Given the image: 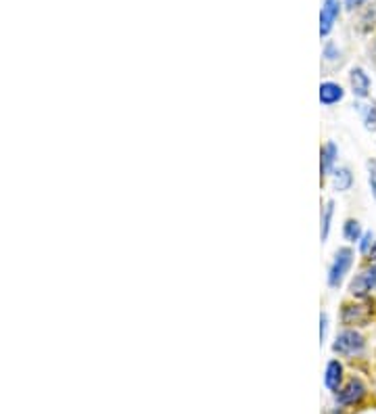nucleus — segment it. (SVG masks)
Masks as SVG:
<instances>
[{
	"mask_svg": "<svg viewBox=\"0 0 376 414\" xmlns=\"http://www.w3.org/2000/svg\"><path fill=\"white\" fill-rule=\"evenodd\" d=\"M362 115H364L366 130H376V105H366V107H362Z\"/></svg>",
	"mask_w": 376,
	"mask_h": 414,
	"instance_id": "nucleus-14",
	"label": "nucleus"
},
{
	"mask_svg": "<svg viewBox=\"0 0 376 414\" xmlns=\"http://www.w3.org/2000/svg\"><path fill=\"white\" fill-rule=\"evenodd\" d=\"M341 13V2L339 0H324L322 4V13H320V34L329 36L337 17Z\"/></svg>",
	"mask_w": 376,
	"mask_h": 414,
	"instance_id": "nucleus-6",
	"label": "nucleus"
},
{
	"mask_svg": "<svg viewBox=\"0 0 376 414\" xmlns=\"http://www.w3.org/2000/svg\"><path fill=\"white\" fill-rule=\"evenodd\" d=\"M368 258H370L373 262H376V241L375 245H373V249H370V253H368Z\"/></svg>",
	"mask_w": 376,
	"mask_h": 414,
	"instance_id": "nucleus-20",
	"label": "nucleus"
},
{
	"mask_svg": "<svg viewBox=\"0 0 376 414\" xmlns=\"http://www.w3.org/2000/svg\"><path fill=\"white\" fill-rule=\"evenodd\" d=\"M375 57H376V44H375Z\"/></svg>",
	"mask_w": 376,
	"mask_h": 414,
	"instance_id": "nucleus-21",
	"label": "nucleus"
},
{
	"mask_svg": "<svg viewBox=\"0 0 376 414\" xmlns=\"http://www.w3.org/2000/svg\"><path fill=\"white\" fill-rule=\"evenodd\" d=\"M364 348H366L364 337L358 331H352V329L339 333L335 343H333V350L341 356H360L364 352Z\"/></svg>",
	"mask_w": 376,
	"mask_h": 414,
	"instance_id": "nucleus-2",
	"label": "nucleus"
},
{
	"mask_svg": "<svg viewBox=\"0 0 376 414\" xmlns=\"http://www.w3.org/2000/svg\"><path fill=\"white\" fill-rule=\"evenodd\" d=\"M352 264H354V251L349 247H341L335 253V260H333L331 270H329V287L331 289H339L341 287V283L347 276Z\"/></svg>",
	"mask_w": 376,
	"mask_h": 414,
	"instance_id": "nucleus-1",
	"label": "nucleus"
},
{
	"mask_svg": "<svg viewBox=\"0 0 376 414\" xmlns=\"http://www.w3.org/2000/svg\"><path fill=\"white\" fill-rule=\"evenodd\" d=\"M326 329H329V316L322 314V316H320V339H322V341H324V337H326Z\"/></svg>",
	"mask_w": 376,
	"mask_h": 414,
	"instance_id": "nucleus-17",
	"label": "nucleus"
},
{
	"mask_svg": "<svg viewBox=\"0 0 376 414\" xmlns=\"http://www.w3.org/2000/svg\"><path fill=\"white\" fill-rule=\"evenodd\" d=\"M324 54H326V59H331V61L339 57V54H335V44H333V42H329V44H326V48H324Z\"/></svg>",
	"mask_w": 376,
	"mask_h": 414,
	"instance_id": "nucleus-18",
	"label": "nucleus"
},
{
	"mask_svg": "<svg viewBox=\"0 0 376 414\" xmlns=\"http://www.w3.org/2000/svg\"><path fill=\"white\" fill-rule=\"evenodd\" d=\"M364 2H366V0H345V6L354 10V8H358V6H362Z\"/></svg>",
	"mask_w": 376,
	"mask_h": 414,
	"instance_id": "nucleus-19",
	"label": "nucleus"
},
{
	"mask_svg": "<svg viewBox=\"0 0 376 414\" xmlns=\"http://www.w3.org/2000/svg\"><path fill=\"white\" fill-rule=\"evenodd\" d=\"M343 96H345V90L339 84H335V82L320 84V103L322 105H326V107L337 105L339 101H343Z\"/></svg>",
	"mask_w": 376,
	"mask_h": 414,
	"instance_id": "nucleus-8",
	"label": "nucleus"
},
{
	"mask_svg": "<svg viewBox=\"0 0 376 414\" xmlns=\"http://www.w3.org/2000/svg\"><path fill=\"white\" fill-rule=\"evenodd\" d=\"M373 306L370 304H345L341 310V323L347 327H366L373 320Z\"/></svg>",
	"mask_w": 376,
	"mask_h": 414,
	"instance_id": "nucleus-3",
	"label": "nucleus"
},
{
	"mask_svg": "<svg viewBox=\"0 0 376 414\" xmlns=\"http://www.w3.org/2000/svg\"><path fill=\"white\" fill-rule=\"evenodd\" d=\"M362 243H360V251L364 253V256H368L370 253V249H373V245H375V237H373V232H364V237L360 239Z\"/></svg>",
	"mask_w": 376,
	"mask_h": 414,
	"instance_id": "nucleus-16",
	"label": "nucleus"
},
{
	"mask_svg": "<svg viewBox=\"0 0 376 414\" xmlns=\"http://www.w3.org/2000/svg\"><path fill=\"white\" fill-rule=\"evenodd\" d=\"M366 168H368V184H370V193H373V197L376 199V157L366 163Z\"/></svg>",
	"mask_w": 376,
	"mask_h": 414,
	"instance_id": "nucleus-15",
	"label": "nucleus"
},
{
	"mask_svg": "<svg viewBox=\"0 0 376 414\" xmlns=\"http://www.w3.org/2000/svg\"><path fill=\"white\" fill-rule=\"evenodd\" d=\"M343 237H345L349 243H356V241H360V239L364 237L360 222H358V220H347V222L343 224Z\"/></svg>",
	"mask_w": 376,
	"mask_h": 414,
	"instance_id": "nucleus-12",
	"label": "nucleus"
},
{
	"mask_svg": "<svg viewBox=\"0 0 376 414\" xmlns=\"http://www.w3.org/2000/svg\"><path fill=\"white\" fill-rule=\"evenodd\" d=\"M376 287V262H373L366 270H362L349 285V291L354 297H366Z\"/></svg>",
	"mask_w": 376,
	"mask_h": 414,
	"instance_id": "nucleus-4",
	"label": "nucleus"
},
{
	"mask_svg": "<svg viewBox=\"0 0 376 414\" xmlns=\"http://www.w3.org/2000/svg\"><path fill=\"white\" fill-rule=\"evenodd\" d=\"M352 184H354V174L349 172V168H339V170L333 172V186H335V191L345 193V191L352 188Z\"/></svg>",
	"mask_w": 376,
	"mask_h": 414,
	"instance_id": "nucleus-11",
	"label": "nucleus"
},
{
	"mask_svg": "<svg viewBox=\"0 0 376 414\" xmlns=\"http://www.w3.org/2000/svg\"><path fill=\"white\" fill-rule=\"evenodd\" d=\"M349 82H352V90L358 98H366L370 94V75L362 69V67H354L349 73Z\"/></svg>",
	"mask_w": 376,
	"mask_h": 414,
	"instance_id": "nucleus-7",
	"label": "nucleus"
},
{
	"mask_svg": "<svg viewBox=\"0 0 376 414\" xmlns=\"http://www.w3.org/2000/svg\"><path fill=\"white\" fill-rule=\"evenodd\" d=\"M341 381H343V367H341V362H339V360H331V362L326 364L324 385H326L331 392H339Z\"/></svg>",
	"mask_w": 376,
	"mask_h": 414,
	"instance_id": "nucleus-9",
	"label": "nucleus"
},
{
	"mask_svg": "<svg viewBox=\"0 0 376 414\" xmlns=\"http://www.w3.org/2000/svg\"><path fill=\"white\" fill-rule=\"evenodd\" d=\"M337 157H339L337 145H335V142H326V145L322 147V159H320V165H322L324 176H329V174L335 172V161H337Z\"/></svg>",
	"mask_w": 376,
	"mask_h": 414,
	"instance_id": "nucleus-10",
	"label": "nucleus"
},
{
	"mask_svg": "<svg viewBox=\"0 0 376 414\" xmlns=\"http://www.w3.org/2000/svg\"><path fill=\"white\" fill-rule=\"evenodd\" d=\"M364 396H366L364 383L354 377V379L347 381V385L343 390L337 392V404L339 406H356V404H360L364 400Z\"/></svg>",
	"mask_w": 376,
	"mask_h": 414,
	"instance_id": "nucleus-5",
	"label": "nucleus"
},
{
	"mask_svg": "<svg viewBox=\"0 0 376 414\" xmlns=\"http://www.w3.org/2000/svg\"><path fill=\"white\" fill-rule=\"evenodd\" d=\"M333 214H335V203L326 201V205L322 207V241L329 239L331 232V222H333Z\"/></svg>",
	"mask_w": 376,
	"mask_h": 414,
	"instance_id": "nucleus-13",
	"label": "nucleus"
}]
</instances>
